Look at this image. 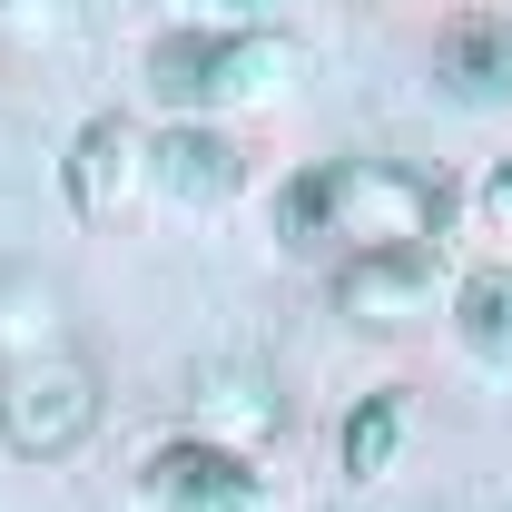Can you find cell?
Here are the masks:
<instances>
[{"mask_svg":"<svg viewBox=\"0 0 512 512\" xmlns=\"http://www.w3.org/2000/svg\"><path fill=\"white\" fill-rule=\"evenodd\" d=\"M30 355H69V316H60V286L10 266L0 276V365H30Z\"/></svg>","mask_w":512,"mask_h":512,"instance_id":"cell-10","label":"cell"},{"mask_svg":"<svg viewBox=\"0 0 512 512\" xmlns=\"http://www.w3.org/2000/svg\"><path fill=\"white\" fill-rule=\"evenodd\" d=\"M335 306L355 325H414L434 306V247H375V256H345L335 266Z\"/></svg>","mask_w":512,"mask_h":512,"instance_id":"cell-5","label":"cell"},{"mask_svg":"<svg viewBox=\"0 0 512 512\" xmlns=\"http://www.w3.org/2000/svg\"><path fill=\"white\" fill-rule=\"evenodd\" d=\"M394 444H404V394H365V404L345 414V473L375 483L384 463H394Z\"/></svg>","mask_w":512,"mask_h":512,"instance_id":"cell-12","label":"cell"},{"mask_svg":"<svg viewBox=\"0 0 512 512\" xmlns=\"http://www.w3.org/2000/svg\"><path fill=\"white\" fill-rule=\"evenodd\" d=\"M99 424V375L89 355H30V365H0V444L30 453V463H60V453L89 444Z\"/></svg>","mask_w":512,"mask_h":512,"instance_id":"cell-3","label":"cell"},{"mask_svg":"<svg viewBox=\"0 0 512 512\" xmlns=\"http://www.w3.org/2000/svg\"><path fill=\"white\" fill-rule=\"evenodd\" d=\"M444 217H453V188L434 168H404V158H325V168L276 188L286 247H345V256L444 247Z\"/></svg>","mask_w":512,"mask_h":512,"instance_id":"cell-1","label":"cell"},{"mask_svg":"<svg viewBox=\"0 0 512 512\" xmlns=\"http://www.w3.org/2000/svg\"><path fill=\"white\" fill-rule=\"evenodd\" d=\"M227 10H247V20H256V10H276V0H227Z\"/></svg>","mask_w":512,"mask_h":512,"instance_id":"cell-14","label":"cell"},{"mask_svg":"<svg viewBox=\"0 0 512 512\" xmlns=\"http://www.w3.org/2000/svg\"><path fill=\"white\" fill-rule=\"evenodd\" d=\"M483 207H493V217H512V158L493 168V178H483Z\"/></svg>","mask_w":512,"mask_h":512,"instance_id":"cell-13","label":"cell"},{"mask_svg":"<svg viewBox=\"0 0 512 512\" xmlns=\"http://www.w3.org/2000/svg\"><path fill=\"white\" fill-rule=\"evenodd\" d=\"M138 178H148V138H138L119 109L69 138V207H79V217H119Z\"/></svg>","mask_w":512,"mask_h":512,"instance_id":"cell-6","label":"cell"},{"mask_svg":"<svg viewBox=\"0 0 512 512\" xmlns=\"http://www.w3.org/2000/svg\"><path fill=\"white\" fill-rule=\"evenodd\" d=\"M148 188H168L178 207H217V197L237 188V148H227L217 128L178 119V128L148 138Z\"/></svg>","mask_w":512,"mask_h":512,"instance_id":"cell-8","label":"cell"},{"mask_svg":"<svg viewBox=\"0 0 512 512\" xmlns=\"http://www.w3.org/2000/svg\"><path fill=\"white\" fill-rule=\"evenodd\" d=\"M188 414H197V434H217V444H237V453H256V444H276V434H286L276 384L247 375V365H207V375L188 384Z\"/></svg>","mask_w":512,"mask_h":512,"instance_id":"cell-7","label":"cell"},{"mask_svg":"<svg viewBox=\"0 0 512 512\" xmlns=\"http://www.w3.org/2000/svg\"><path fill=\"white\" fill-rule=\"evenodd\" d=\"M256 493H266L256 453L217 444V434H178V444L148 453V503L158 512H256Z\"/></svg>","mask_w":512,"mask_h":512,"instance_id":"cell-4","label":"cell"},{"mask_svg":"<svg viewBox=\"0 0 512 512\" xmlns=\"http://www.w3.org/2000/svg\"><path fill=\"white\" fill-rule=\"evenodd\" d=\"M453 325H463L473 355H503L512 345V266H473V276L453 286Z\"/></svg>","mask_w":512,"mask_h":512,"instance_id":"cell-11","label":"cell"},{"mask_svg":"<svg viewBox=\"0 0 512 512\" xmlns=\"http://www.w3.org/2000/svg\"><path fill=\"white\" fill-rule=\"evenodd\" d=\"M286 69L296 50L266 30H168V40H148V99L168 119H197V109H227L256 89H286Z\"/></svg>","mask_w":512,"mask_h":512,"instance_id":"cell-2","label":"cell"},{"mask_svg":"<svg viewBox=\"0 0 512 512\" xmlns=\"http://www.w3.org/2000/svg\"><path fill=\"white\" fill-rule=\"evenodd\" d=\"M434 69H444L463 99H503V89H512V20H493V10H463L444 40H434Z\"/></svg>","mask_w":512,"mask_h":512,"instance_id":"cell-9","label":"cell"}]
</instances>
